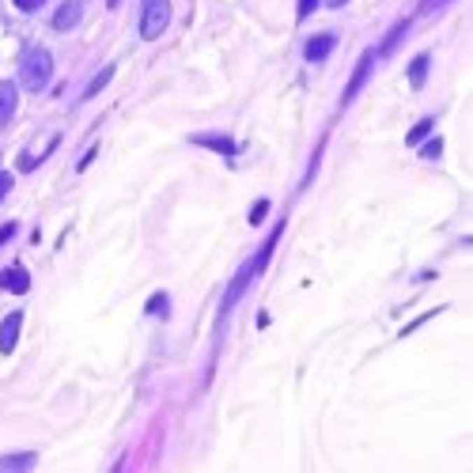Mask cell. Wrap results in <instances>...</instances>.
<instances>
[{"mask_svg":"<svg viewBox=\"0 0 473 473\" xmlns=\"http://www.w3.org/2000/svg\"><path fill=\"white\" fill-rule=\"evenodd\" d=\"M276 239H281V227H276L273 235H269V243L262 246V254H257V257H250V262H246L243 269H239L235 276H231V284H227L224 299H220V314H224V318H227L231 311H235V303H239V299H243V295H246V288H250V284H254V276H257V273H262V269L269 265V257H273V246H276Z\"/></svg>","mask_w":473,"mask_h":473,"instance_id":"6da1fadb","label":"cell"},{"mask_svg":"<svg viewBox=\"0 0 473 473\" xmlns=\"http://www.w3.org/2000/svg\"><path fill=\"white\" fill-rule=\"evenodd\" d=\"M50 80H53V53L42 50V45L27 50L23 61H20V83L27 91H42Z\"/></svg>","mask_w":473,"mask_h":473,"instance_id":"7a4b0ae2","label":"cell"},{"mask_svg":"<svg viewBox=\"0 0 473 473\" xmlns=\"http://www.w3.org/2000/svg\"><path fill=\"white\" fill-rule=\"evenodd\" d=\"M171 23V0H141V38H160Z\"/></svg>","mask_w":473,"mask_h":473,"instance_id":"3957f363","label":"cell"},{"mask_svg":"<svg viewBox=\"0 0 473 473\" xmlns=\"http://www.w3.org/2000/svg\"><path fill=\"white\" fill-rule=\"evenodd\" d=\"M371 64H375V50H364V57L356 61V69H352V80H348V87H345V95H341V103H352V99L360 95V87L367 83V76H371Z\"/></svg>","mask_w":473,"mask_h":473,"instance_id":"277c9868","label":"cell"},{"mask_svg":"<svg viewBox=\"0 0 473 473\" xmlns=\"http://www.w3.org/2000/svg\"><path fill=\"white\" fill-rule=\"evenodd\" d=\"M80 15H83L80 0H64L57 12H53V27H57V31H72V27L80 23Z\"/></svg>","mask_w":473,"mask_h":473,"instance_id":"5b68a950","label":"cell"},{"mask_svg":"<svg viewBox=\"0 0 473 473\" xmlns=\"http://www.w3.org/2000/svg\"><path fill=\"white\" fill-rule=\"evenodd\" d=\"M20 326H23V314L12 311L4 322H0V352H12L15 341H20Z\"/></svg>","mask_w":473,"mask_h":473,"instance_id":"8992f818","label":"cell"},{"mask_svg":"<svg viewBox=\"0 0 473 473\" xmlns=\"http://www.w3.org/2000/svg\"><path fill=\"white\" fill-rule=\"evenodd\" d=\"M15 106H20V91H15L12 80H4V83H0V125L12 122Z\"/></svg>","mask_w":473,"mask_h":473,"instance_id":"52a82bcc","label":"cell"},{"mask_svg":"<svg viewBox=\"0 0 473 473\" xmlns=\"http://www.w3.org/2000/svg\"><path fill=\"white\" fill-rule=\"evenodd\" d=\"M0 288H8V292H27L31 288V276H27V269L23 265H12V269H4V273H0Z\"/></svg>","mask_w":473,"mask_h":473,"instance_id":"ba28073f","label":"cell"},{"mask_svg":"<svg viewBox=\"0 0 473 473\" xmlns=\"http://www.w3.org/2000/svg\"><path fill=\"white\" fill-rule=\"evenodd\" d=\"M333 45H337V38H333V34H314V38L307 42V50H303V53H307V61H326Z\"/></svg>","mask_w":473,"mask_h":473,"instance_id":"9c48e42d","label":"cell"},{"mask_svg":"<svg viewBox=\"0 0 473 473\" xmlns=\"http://www.w3.org/2000/svg\"><path fill=\"white\" fill-rule=\"evenodd\" d=\"M428 53H421V57H413V64H409V83L413 87H424V80H428Z\"/></svg>","mask_w":473,"mask_h":473,"instance_id":"30bf717a","label":"cell"},{"mask_svg":"<svg viewBox=\"0 0 473 473\" xmlns=\"http://www.w3.org/2000/svg\"><path fill=\"white\" fill-rule=\"evenodd\" d=\"M110 76H114V69H110V64H106V69H103V72H95V80H91V83H87V87H83V99H95V95H99V91H103V87H106V83H110Z\"/></svg>","mask_w":473,"mask_h":473,"instance_id":"8fae6325","label":"cell"},{"mask_svg":"<svg viewBox=\"0 0 473 473\" xmlns=\"http://www.w3.org/2000/svg\"><path fill=\"white\" fill-rule=\"evenodd\" d=\"M197 144H205V148H212V152H220V155H235V144H231L227 136H197Z\"/></svg>","mask_w":473,"mask_h":473,"instance_id":"7c38bea8","label":"cell"},{"mask_svg":"<svg viewBox=\"0 0 473 473\" xmlns=\"http://www.w3.org/2000/svg\"><path fill=\"white\" fill-rule=\"evenodd\" d=\"M34 466V454H4L0 458V470H31Z\"/></svg>","mask_w":473,"mask_h":473,"instance_id":"4fadbf2b","label":"cell"},{"mask_svg":"<svg viewBox=\"0 0 473 473\" xmlns=\"http://www.w3.org/2000/svg\"><path fill=\"white\" fill-rule=\"evenodd\" d=\"M432 129H435V122H432V118H424V122H416V125L409 129V136H405V141H409V144H421L424 136L432 133Z\"/></svg>","mask_w":473,"mask_h":473,"instance_id":"5bb4252c","label":"cell"},{"mask_svg":"<svg viewBox=\"0 0 473 473\" xmlns=\"http://www.w3.org/2000/svg\"><path fill=\"white\" fill-rule=\"evenodd\" d=\"M405 31H409V23H397V27H394V31H390V38H386V42H383V50H379V53H390V50H394V45H397V38H402V34H405Z\"/></svg>","mask_w":473,"mask_h":473,"instance_id":"9a60e30c","label":"cell"},{"mask_svg":"<svg viewBox=\"0 0 473 473\" xmlns=\"http://www.w3.org/2000/svg\"><path fill=\"white\" fill-rule=\"evenodd\" d=\"M439 152H443V141H428V144L421 148V155H424V160H439Z\"/></svg>","mask_w":473,"mask_h":473,"instance_id":"2e32d148","label":"cell"},{"mask_svg":"<svg viewBox=\"0 0 473 473\" xmlns=\"http://www.w3.org/2000/svg\"><path fill=\"white\" fill-rule=\"evenodd\" d=\"M314 8H318V0H299V8H295V20L303 23V20H307V15L314 12Z\"/></svg>","mask_w":473,"mask_h":473,"instance_id":"e0dca14e","label":"cell"},{"mask_svg":"<svg viewBox=\"0 0 473 473\" xmlns=\"http://www.w3.org/2000/svg\"><path fill=\"white\" fill-rule=\"evenodd\" d=\"M148 314H167V295H152L148 299Z\"/></svg>","mask_w":473,"mask_h":473,"instance_id":"ac0fdd59","label":"cell"},{"mask_svg":"<svg viewBox=\"0 0 473 473\" xmlns=\"http://www.w3.org/2000/svg\"><path fill=\"white\" fill-rule=\"evenodd\" d=\"M269 212V201H257L254 209H250V224H262V216Z\"/></svg>","mask_w":473,"mask_h":473,"instance_id":"d6986e66","label":"cell"},{"mask_svg":"<svg viewBox=\"0 0 473 473\" xmlns=\"http://www.w3.org/2000/svg\"><path fill=\"white\" fill-rule=\"evenodd\" d=\"M8 190H12V174H8V171H0V201L8 197Z\"/></svg>","mask_w":473,"mask_h":473,"instance_id":"ffe728a7","label":"cell"},{"mask_svg":"<svg viewBox=\"0 0 473 473\" xmlns=\"http://www.w3.org/2000/svg\"><path fill=\"white\" fill-rule=\"evenodd\" d=\"M15 8L20 12H34V8H42V0H15Z\"/></svg>","mask_w":473,"mask_h":473,"instance_id":"44dd1931","label":"cell"},{"mask_svg":"<svg viewBox=\"0 0 473 473\" xmlns=\"http://www.w3.org/2000/svg\"><path fill=\"white\" fill-rule=\"evenodd\" d=\"M12 235H15V224H4V227H0V246H4Z\"/></svg>","mask_w":473,"mask_h":473,"instance_id":"7402d4cb","label":"cell"},{"mask_svg":"<svg viewBox=\"0 0 473 473\" xmlns=\"http://www.w3.org/2000/svg\"><path fill=\"white\" fill-rule=\"evenodd\" d=\"M326 4H330V8H345L348 0H326Z\"/></svg>","mask_w":473,"mask_h":473,"instance_id":"603a6c76","label":"cell"}]
</instances>
